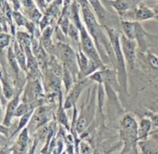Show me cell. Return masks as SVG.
<instances>
[{
	"mask_svg": "<svg viewBox=\"0 0 158 154\" xmlns=\"http://www.w3.org/2000/svg\"><path fill=\"white\" fill-rule=\"evenodd\" d=\"M103 27L105 28L106 33L109 37L110 43L112 44L113 51H114V57L116 60V68L117 72V79L118 83L120 85V88L124 90L127 92L128 84H127V72L126 60L123 55V51L121 48L120 43V35L118 31L113 26L105 25Z\"/></svg>",
	"mask_w": 158,
	"mask_h": 154,
	"instance_id": "obj_1",
	"label": "cell"
},
{
	"mask_svg": "<svg viewBox=\"0 0 158 154\" xmlns=\"http://www.w3.org/2000/svg\"><path fill=\"white\" fill-rule=\"evenodd\" d=\"M80 46L83 50V52L93 60H95L98 64H101L103 67V63L102 62V59L100 58L99 53L97 51V47L94 45L92 37L87 29L84 27V26L80 29Z\"/></svg>",
	"mask_w": 158,
	"mask_h": 154,
	"instance_id": "obj_2",
	"label": "cell"
},
{
	"mask_svg": "<svg viewBox=\"0 0 158 154\" xmlns=\"http://www.w3.org/2000/svg\"><path fill=\"white\" fill-rule=\"evenodd\" d=\"M120 43H121L122 51H123L127 64L129 65L131 69H133L134 68L136 61L137 42L136 40L128 38L123 33L120 35Z\"/></svg>",
	"mask_w": 158,
	"mask_h": 154,
	"instance_id": "obj_3",
	"label": "cell"
},
{
	"mask_svg": "<svg viewBox=\"0 0 158 154\" xmlns=\"http://www.w3.org/2000/svg\"><path fill=\"white\" fill-rule=\"evenodd\" d=\"M90 82H93L91 79L88 77L87 79L80 80L78 83L74 85L73 88L69 91V94L66 99L64 104V108H70L71 107L74 106L76 102H77L78 99L80 98V95L83 92V90L87 88L88 85H90Z\"/></svg>",
	"mask_w": 158,
	"mask_h": 154,
	"instance_id": "obj_4",
	"label": "cell"
},
{
	"mask_svg": "<svg viewBox=\"0 0 158 154\" xmlns=\"http://www.w3.org/2000/svg\"><path fill=\"white\" fill-rule=\"evenodd\" d=\"M154 37V36L148 33L140 22L136 21L135 32H134V40H136L137 46L143 52L148 51L150 43H151V38Z\"/></svg>",
	"mask_w": 158,
	"mask_h": 154,
	"instance_id": "obj_5",
	"label": "cell"
},
{
	"mask_svg": "<svg viewBox=\"0 0 158 154\" xmlns=\"http://www.w3.org/2000/svg\"><path fill=\"white\" fill-rule=\"evenodd\" d=\"M138 147L143 153L158 154V130L151 133L147 139L139 141Z\"/></svg>",
	"mask_w": 158,
	"mask_h": 154,
	"instance_id": "obj_6",
	"label": "cell"
},
{
	"mask_svg": "<svg viewBox=\"0 0 158 154\" xmlns=\"http://www.w3.org/2000/svg\"><path fill=\"white\" fill-rule=\"evenodd\" d=\"M142 1L143 0H113L109 1V2L120 15H123L127 12L134 11Z\"/></svg>",
	"mask_w": 158,
	"mask_h": 154,
	"instance_id": "obj_7",
	"label": "cell"
},
{
	"mask_svg": "<svg viewBox=\"0 0 158 154\" xmlns=\"http://www.w3.org/2000/svg\"><path fill=\"white\" fill-rule=\"evenodd\" d=\"M155 18L156 15L153 8L148 7L143 3H140L134 11V21H147Z\"/></svg>",
	"mask_w": 158,
	"mask_h": 154,
	"instance_id": "obj_8",
	"label": "cell"
},
{
	"mask_svg": "<svg viewBox=\"0 0 158 154\" xmlns=\"http://www.w3.org/2000/svg\"><path fill=\"white\" fill-rule=\"evenodd\" d=\"M21 91L18 92L16 95L10 100V102L8 103L7 106H6V114H5L4 119H3L2 125H6V127L9 126L11 123V120L12 118L15 116V111H16L17 108H18L19 105V99L20 95H21Z\"/></svg>",
	"mask_w": 158,
	"mask_h": 154,
	"instance_id": "obj_9",
	"label": "cell"
},
{
	"mask_svg": "<svg viewBox=\"0 0 158 154\" xmlns=\"http://www.w3.org/2000/svg\"><path fill=\"white\" fill-rule=\"evenodd\" d=\"M153 128L151 119L145 116L138 124V138L139 141L147 139L151 135V129Z\"/></svg>",
	"mask_w": 158,
	"mask_h": 154,
	"instance_id": "obj_10",
	"label": "cell"
},
{
	"mask_svg": "<svg viewBox=\"0 0 158 154\" xmlns=\"http://www.w3.org/2000/svg\"><path fill=\"white\" fill-rule=\"evenodd\" d=\"M90 6H92L94 12L97 15V18L100 20H107L109 18V15H111L110 12L105 9L103 5L100 2V0H88Z\"/></svg>",
	"mask_w": 158,
	"mask_h": 154,
	"instance_id": "obj_11",
	"label": "cell"
},
{
	"mask_svg": "<svg viewBox=\"0 0 158 154\" xmlns=\"http://www.w3.org/2000/svg\"><path fill=\"white\" fill-rule=\"evenodd\" d=\"M13 50L20 68L25 71L27 68V65H26V56H25V53L23 50V46L20 45L19 43L15 41L13 44Z\"/></svg>",
	"mask_w": 158,
	"mask_h": 154,
	"instance_id": "obj_12",
	"label": "cell"
},
{
	"mask_svg": "<svg viewBox=\"0 0 158 154\" xmlns=\"http://www.w3.org/2000/svg\"><path fill=\"white\" fill-rule=\"evenodd\" d=\"M136 21L134 20H123L120 23L123 33L127 37L134 40V32H135Z\"/></svg>",
	"mask_w": 158,
	"mask_h": 154,
	"instance_id": "obj_13",
	"label": "cell"
},
{
	"mask_svg": "<svg viewBox=\"0 0 158 154\" xmlns=\"http://www.w3.org/2000/svg\"><path fill=\"white\" fill-rule=\"evenodd\" d=\"M28 143H29V133L28 129H23L20 133L17 143V148H18L19 153H26V148L28 147Z\"/></svg>",
	"mask_w": 158,
	"mask_h": 154,
	"instance_id": "obj_14",
	"label": "cell"
},
{
	"mask_svg": "<svg viewBox=\"0 0 158 154\" xmlns=\"http://www.w3.org/2000/svg\"><path fill=\"white\" fill-rule=\"evenodd\" d=\"M63 81L64 83L65 88H66V93L69 92L70 91L71 88H72L73 85V76L72 73L69 71L68 67L66 64H63Z\"/></svg>",
	"mask_w": 158,
	"mask_h": 154,
	"instance_id": "obj_15",
	"label": "cell"
},
{
	"mask_svg": "<svg viewBox=\"0 0 158 154\" xmlns=\"http://www.w3.org/2000/svg\"><path fill=\"white\" fill-rule=\"evenodd\" d=\"M7 58L8 60H9V63L10 64V66L12 67V70H13L14 72L15 73L16 75L19 74V63L18 60H17L16 57H15V52H14L13 50V45H11L10 46H9V49H8V54H7Z\"/></svg>",
	"mask_w": 158,
	"mask_h": 154,
	"instance_id": "obj_16",
	"label": "cell"
},
{
	"mask_svg": "<svg viewBox=\"0 0 158 154\" xmlns=\"http://www.w3.org/2000/svg\"><path fill=\"white\" fill-rule=\"evenodd\" d=\"M68 36L69 37V38L74 41L75 43H78L80 45V30L75 24L73 23H70L69 26V29H68L67 32Z\"/></svg>",
	"mask_w": 158,
	"mask_h": 154,
	"instance_id": "obj_17",
	"label": "cell"
},
{
	"mask_svg": "<svg viewBox=\"0 0 158 154\" xmlns=\"http://www.w3.org/2000/svg\"><path fill=\"white\" fill-rule=\"evenodd\" d=\"M32 114H33V109H31L29 112H27L26 114H25L24 116H22V118H21V119H20L19 123V125H18V127H17L16 130L14 132V133L12 135V136L15 135V133H17L19 131H20L21 130H23V128L26 126V124L29 122V119H30L31 117H32Z\"/></svg>",
	"mask_w": 158,
	"mask_h": 154,
	"instance_id": "obj_18",
	"label": "cell"
},
{
	"mask_svg": "<svg viewBox=\"0 0 158 154\" xmlns=\"http://www.w3.org/2000/svg\"><path fill=\"white\" fill-rule=\"evenodd\" d=\"M32 109L30 107V105L27 103H21L19 105L18 108H17L16 111L15 113V117H22L23 116H24L25 114H26L27 112H29L30 110Z\"/></svg>",
	"mask_w": 158,
	"mask_h": 154,
	"instance_id": "obj_19",
	"label": "cell"
},
{
	"mask_svg": "<svg viewBox=\"0 0 158 154\" xmlns=\"http://www.w3.org/2000/svg\"><path fill=\"white\" fill-rule=\"evenodd\" d=\"M2 81V93L5 95L6 99H11L12 97V95H13V92H12V90L11 88V87L9 86V85L8 84V82L4 80L3 77L2 76L1 77Z\"/></svg>",
	"mask_w": 158,
	"mask_h": 154,
	"instance_id": "obj_20",
	"label": "cell"
},
{
	"mask_svg": "<svg viewBox=\"0 0 158 154\" xmlns=\"http://www.w3.org/2000/svg\"><path fill=\"white\" fill-rule=\"evenodd\" d=\"M147 59H148V64L153 68L158 70V57L157 55L148 51L147 52Z\"/></svg>",
	"mask_w": 158,
	"mask_h": 154,
	"instance_id": "obj_21",
	"label": "cell"
},
{
	"mask_svg": "<svg viewBox=\"0 0 158 154\" xmlns=\"http://www.w3.org/2000/svg\"><path fill=\"white\" fill-rule=\"evenodd\" d=\"M10 40H11L10 35L2 33L1 37H0V44H1L2 50H3L5 47L9 46V43H10Z\"/></svg>",
	"mask_w": 158,
	"mask_h": 154,
	"instance_id": "obj_22",
	"label": "cell"
},
{
	"mask_svg": "<svg viewBox=\"0 0 158 154\" xmlns=\"http://www.w3.org/2000/svg\"><path fill=\"white\" fill-rule=\"evenodd\" d=\"M145 116L149 117L152 122L153 128L158 129V113L148 111V112L145 113Z\"/></svg>",
	"mask_w": 158,
	"mask_h": 154,
	"instance_id": "obj_23",
	"label": "cell"
},
{
	"mask_svg": "<svg viewBox=\"0 0 158 154\" xmlns=\"http://www.w3.org/2000/svg\"><path fill=\"white\" fill-rule=\"evenodd\" d=\"M13 16L14 19H15V22L17 23V24L19 26H22V25H24L26 24V19L23 17V15L19 13V12H13Z\"/></svg>",
	"mask_w": 158,
	"mask_h": 154,
	"instance_id": "obj_24",
	"label": "cell"
},
{
	"mask_svg": "<svg viewBox=\"0 0 158 154\" xmlns=\"http://www.w3.org/2000/svg\"><path fill=\"white\" fill-rule=\"evenodd\" d=\"M153 9H154V13H155V15H156V18L157 20H158V3L156 6H154V7H153Z\"/></svg>",
	"mask_w": 158,
	"mask_h": 154,
	"instance_id": "obj_25",
	"label": "cell"
},
{
	"mask_svg": "<svg viewBox=\"0 0 158 154\" xmlns=\"http://www.w3.org/2000/svg\"><path fill=\"white\" fill-rule=\"evenodd\" d=\"M106 1H108V2H109V1H113V0H106Z\"/></svg>",
	"mask_w": 158,
	"mask_h": 154,
	"instance_id": "obj_26",
	"label": "cell"
},
{
	"mask_svg": "<svg viewBox=\"0 0 158 154\" xmlns=\"http://www.w3.org/2000/svg\"><path fill=\"white\" fill-rule=\"evenodd\" d=\"M51 1V0H47V2H50Z\"/></svg>",
	"mask_w": 158,
	"mask_h": 154,
	"instance_id": "obj_27",
	"label": "cell"
}]
</instances>
